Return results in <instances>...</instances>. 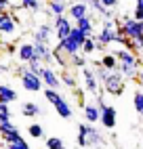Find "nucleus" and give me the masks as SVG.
Wrapping results in <instances>:
<instances>
[{
  "label": "nucleus",
  "instance_id": "nucleus-1",
  "mask_svg": "<svg viewBox=\"0 0 143 149\" xmlns=\"http://www.w3.org/2000/svg\"><path fill=\"white\" fill-rule=\"evenodd\" d=\"M116 29L122 36H126L128 40H141L143 38V21H137L132 17H122V21Z\"/></svg>",
  "mask_w": 143,
  "mask_h": 149
},
{
  "label": "nucleus",
  "instance_id": "nucleus-2",
  "mask_svg": "<svg viewBox=\"0 0 143 149\" xmlns=\"http://www.w3.org/2000/svg\"><path fill=\"white\" fill-rule=\"evenodd\" d=\"M17 74L21 76V84H23L25 91H29V93H40V91L44 88L42 80H40V76L34 74V72H29L27 67H19Z\"/></svg>",
  "mask_w": 143,
  "mask_h": 149
},
{
  "label": "nucleus",
  "instance_id": "nucleus-3",
  "mask_svg": "<svg viewBox=\"0 0 143 149\" xmlns=\"http://www.w3.org/2000/svg\"><path fill=\"white\" fill-rule=\"evenodd\" d=\"M116 23L111 21V19H105L103 21V27H101V32L99 36H95V40H97V48H105L107 44H111L116 40Z\"/></svg>",
  "mask_w": 143,
  "mask_h": 149
},
{
  "label": "nucleus",
  "instance_id": "nucleus-4",
  "mask_svg": "<svg viewBox=\"0 0 143 149\" xmlns=\"http://www.w3.org/2000/svg\"><path fill=\"white\" fill-rule=\"evenodd\" d=\"M124 78H122L120 72H109V76L105 78V82H103V88L109 93V95H122V91H124Z\"/></svg>",
  "mask_w": 143,
  "mask_h": 149
},
{
  "label": "nucleus",
  "instance_id": "nucleus-5",
  "mask_svg": "<svg viewBox=\"0 0 143 149\" xmlns=\"http://www.w3.org/2000/svg\"><path fill=\"white\" fill-rule=\"evenodd\" d=\"M53 29H55L57 40H65V38H69L72 29H74V23H72L69 17H57L53 23Z\"/></svg>",
  "mask_w": 143,
  "mask_h": 149
},
{
  "label": "nucleus",
  "instance_id": "nucleus-6",
  "mask_svg": "<svg viewBox=\"0 0 143 149\" xmlns=\"http://www.w3.org/2000/svg\"><path fill=\"white\" fill-rule=\"evenodd\" d=\"M17 55H19V59H21L23 63H36V61H40V57H38V51H36V44L34 42H23L21 46L17 48Z\"/></svg>",
  "mask_w": 143,
  "mask_h": 149
},
{
  "label": "nucleus",
  "instance_id": "nucleus-7",
  "mask_svg": "<svg viewBox=\"0 0 143 149\" xmlns=\"http://www.w3.org/2000/svg\"><path fill=\"white\" fill-rule=\"evenodd\" d=\"M40 80H42V84L46 88H55V91H59V88L63 86V84H61V78L55 74V69L48 67V65L42 67V72H40Z\"/></svg>",
  "mask_w": 143,
  "mask_h": 149
},
{
  "label": "nucleus",
  "instance_id": "nucleus-8",
  "mask_svg": "<svg viewBox=\"0 0 143 149\" xmlns=\"http://www.w3.org/2000/svg\"><path fill=\"white\" fill-rule=\"evenodd\" d=\"M114 55L118 59V65H126V67H135V69H139V65H141L137 53H130L126 48H120V51H116Z\"/></svg>",
  "mask_w": 143,
  "mask_h": 149
},
{
  "label": "nucleus",
  "instance_id": "nucleus-9",
  "mask_svg": "<svg viewBox=\"0 0 143 149\" xmlns=\"http://www.w3.org/2000/svg\"><path fill=\"white\" fill-rule=\"evenodd\" d=\"M101 111V118H99V122L101 126L105 128V130H111V128H116V107L114 105H105V107H101L99 109Z\"/></svg>",
  "mask_w": 143,
  "mask_h": 149
},
{
  "label": "nucleus",
  "instance_id": "nucleus-10",
  "mask_svg": "<svg viewBox=\"0 0 143 149\" xmlns=\"http://www.w3.org/2000/svg\"><path fill=\"white\" fill-rule=\"evenodd\" d=\"M88 15V2H84V0H76V2H72L67 6V17L72 19V21H78V19H82Z\"/></svg>",
  "mask_w": 143,
  "mask_h": 149
},
{
  "label": "nucleus",
  "instance_id": "nucleus-11",
  "mask_svg": "<svg viewBox=\"0 0 143 149\" xmlns=\"http://www.w3.org/2000/svg\"><path fill=\"white\" fill-rule=\"evenodd\" d=\"M55 36V29L50 23H42V25H38L36 29V34H34V42L36 44H50V38Z\"/></svg>",
  "mask_w": 143,
  "mask_h": 149
},
{
  "label": "nucleus",
  "instance_id": "nucleus-12",
  "mask_svg": "<svg viewBox=\"0 0 143 149\" xmlns=\"http://www.w3.org/2000/svg\"><path fill=\"white\" fill-rule=\"evenodd\" d=\"M17 32V17L11 13H0V34H15Z\"/></svg>",
  "mask_w": 143,
  "mask_h": 149
},
{
  "label": "nucleus",
  "instance_id": "nucleus-13",
  "mask_svg": "<svg viewBox=\"0 0 143 149\" xmlns=\"http://www.w3.org/2000/svg\"><path fill=\"white\" fill-rule=\"evenodd\" d=\"M82 78H84V88H86L88 93H93L95 97L101 95V91H99V80L95 78V72H93V69L84 67V69H82Z\"/></svg>",
  "mask_w": 143,
  "mask_h": 149
},
{
  "label": "nucleus",
  "instance_id": "nucleus-14",
  "mask_svg": "<svg viewBox=\"0 0 143 149\" xmlns=\"http://www.w3.org/2000/svg\"><path fill=\"white\" fill-rule=\"evenodd\" d=\"M55 51L65 53L67 57H74V55H78V53H82V46H80L76 40H72V38H65V40H59V44H57Z\"/></svg>",
  "mask_w": 143,
  "mask_h": 149
},
{
  "label": "nucleus",
  "instance_id": "nucleus-15",
  "mask_svg": "<svg viewBox=\"0 0 143 149\" xmlns=\"http://www.w3.org/2000/svg\"><path fill=\"white\" fill-rule=\"evenodd\" d=\"M67 2L65 0H48V17H63L67 11Z\"/></svg>",
  "mask_w": 143,
  "mask_h": 149
},
{
  "label": "nucleus",
  "instance_id": "nucleus-16",
  "mask_svg": "<svg viewBox=\"0 0 143 149\" xmlns=\"http://www.w3.org/2000/svg\"><path fill=\"white\" fill-rule=\"evenodd\" d=\"M82 113H84L86 124H95V122H99V118H101V111H99L97 103H84Z\"/></svg>",
  "mask_w": 143,
  "mask_h": 149
},
{
  "label": "nucleus",
  "instance_id": "nucleus-17",
  "mask_svg": "<svg viewBox=\"0 0 143 149\" xmlns=\"http://www.w3.org/2000/svg\"><path fill=\"white\" fill-rule=\"evenodd\" d=\"M19 99V95H17V91L15 88H11L8 84H0V103H15Z\"/></svg>",
  "mask_w": 143,
  "mask_h": 149
},
{
  "label": "nucleus",
  "instance_id": "nucleus-18",
  "mask_svg": "<svg viewBox=\"0 0 143 149\" xmlns=\"http://www.w3.org/2000/svg\"><path fill=\"white\" fill-rule=\"evenodd\" d=\"M36 51H38V57H40V63H48V67H50V63L55 61V55L48 48V44H36Z\"/></svg>",
  "mask_w": 143,
  "mask_h": 149
},
{
  "label": "nucleus",
  "instance_id": "nucleus-19",
  "mask_svg": "<svg viewBox=\"0 0 143 149\" xmlns=\"http://www.w3.org/2000/svg\"><path fill=\"white\" fill-rule=\"evenodd\" d=\"M53 107H55V111H57V116H59V118H63V120H69V118H72V105L65 101L63 97H61Z\"/></svg>",
  "mask_w": 143,
  "mask_h": 149
},
{
  "label": "nucleus",
  "instance_id": "nucleus-20",
  "mask_svg": "<svg viewBox=\"0 0 143 149\" xmlns=\"http://www.w3.org/2000/svg\"><path fill=\"white\" fill-rule=\"evenodd\" d=\"M103 143H105V139L101 136V132L88 124V147H99V145H103Z\"/></svg>",
  "mask_w": 143,
  "mask_h": 149
},
{
  "label": "nucleus",
  "instance_id": "nucleus-21",
  "mask_svg": "<svg viewBox=\"0 0 143 149\" xmlns=\"http://www.w3.org/2000/svg\"><path fill=\"white\" fill-rule=\"evenodd\" d=\"M99 63L103 65L107 72H118V59H116V55H103Z\"/></svg>",
  "mask_w": 143,
  "mask_h": 149
},
{
  "label": "nucleus",
  "instance_id": "nucleus-22",
  "mask_svg": "<svg viewBox=\"0 0 143 149\" xmlns=\"http://www.w3.org/2000/svg\"><path fill=\"white\" fill-rule=\"evenodd\" d=\"M21 113H23L25 118H36V116H40V107H38L34 101H27V103L21 105Z\"/></svg>",
  "mask_w": 143,
  "mask_h": 149
},
{
  "label": "nucleus",
  "instance_id": "nucleus-23",
  "mask_svg": "<svg viewBox=\"0 0 143 149\" xmlns=\"http://www.w3.org/2000/svg\"><path fill=\"white\" fill-rule=\"evenodd\" d=\"M74 25H76L78 29H82L86 36H90V32H93V19H90V15H86V17H82V19H78Z\"/></svg>",
  "mask_w": 143,
  "mask_h": 149
},
{
  "label": "nucleus",
  "instance_id": "nucleus-24",
  "mask_svg": "<svg viewBox=\"0 0 143 149\" xmlns=\"http://www.w3.org/2000/svg\"><path fill=\"white\" fill-rule=\"evenodd\" d=\"M78 147H88V124L78 126Z\"/></svg>",
  "mask_w": 143,
  "mask_h": 149
},
{
  "label": "nucleus",
  "instance_id": "nucleus-25",
  "mask_svg": "<svg viewBox=\"0 0 143 149\" xmlns=\"http://www.w3.org/2000/svg\"><path fill=\"white\" fill-rule=\"evenodd\" d=\"M88 6L93 8V11H97L99 15H103L105 19H111V11H109V8H105L103 4H101V0H88Z\"/></svg>",
  "mask_w": 143,
  "mask_h": 149
},
{
  "label": "nucleus",
  "instance_id": "nucleus-26",
  "mask_svg": "<svg viewBox=\"0 0 143 149\" xmlns=\"http://www.w3.org/2000/svg\"><path fill=\"white\" fill-rule=\"evenodd\" d=\"M95 51H97V40H95V36H88L82 44V55H90Z\"/></svg>",
  "mask_w": 143,
  "mask_h": 149
},
{
  "label": "nucleus",
  "instance_id": "nucleus-27",
  "mask_svg": "<svg viewBox=\"0 0 143 149\" xmlns=\"http://www.w3.org/2000/svg\"><path fill=\"white\" fill-rule=\"evenodd\" d=\"M44 147L46 149H65V143H63V139H59V136H48Z\"/></svg>",
  "mask_w": 143,
  "mask_h": 149
},
{
  "label": "nucleus",
  "instance_id": "nucleus-28",
  "mask_svg": "<svg viewBox=\"0 0 143 149\" xmlns=\"http://www.w3.org/2000/svg\"><path fill=\"white\" fill-rule=\"evenodd\" d=\"M27 134L32 136V139H42L44 136V128L40 126V124H29L27 126Z\"/></svg>",
  "mask_w": 143,
  "mask_h": 149
},
{
  "label": "nucleus",
  "instance_id": "nucleus-29",
  "mask_svg": "<svg viewBox=\"0 0 143 149\" xmlns=\"http://www.w3.org/2000/svg\"><path fill=\"white\" fill-rule=\"evenodd\" d=\"M132 105H135L137 113L143 118V91H137L135 95H132Z\"/></svg>",
  "mask_w": 143,
  "mask_h": 149
},
{
  "label": "nucleus",
  "instance_id": "nucleus-30",
  "mask_svg": "<svg viewBox=\"0 0 143 149\" xmlns=\"http://www.w3.org/2000/svg\"><path fill=\"white\" fill-rule=\"evenodd\" d=\"M44 99H46L50 105H55L59 99H61V95H59V91H55V88H44Z\"/></svg>",
  "mask_w": 143,
  "mask_h": 149
},
{
  "label": "nucleus",
  "instance_id": "nucleus-31",
  "mask_svg": "<svg viewBox=\"0 0 143 149\" xmlns=\"http://www.w3.org/2000/svg\"><path fill=\"white\" fill-rule=\"evenodd\" d=\"M69 38H72V40H76V42H78L80 46H82V44H84V40H86L88 36H86V34L82 32V29H78V27L74 25V29H72V34H69Z\"/></svg>",
  "mask_w": 143,
  "mask_h": 149
},
{
  "label": "nucleus",
  "instance_id": "nucleus-32",
  "mask_svg": "<svg viewBox=\"0 0 143 149\" xmlns=\"http://www.w3.org/2000/svg\"><path fill=\"white\" fill-rule=\"evenodd\" d=\"M21 6L25 8V11L38 13L40 11V0H21Z\"/></svg>",
  "mask_w": 143,
  "mask_h": 149
},
{
  "label": "nucleus",
  "instance_id": "nucleus-33",
  "mask_svg": "<svg viewBox=\"0 0 143 149\" xmlns=\"http://www.w3.org/2000/svg\"><path fill=\"white\" fill-rule=\"evenodd\" d=\"M59 78H61V84H65L67 88H76V86H78V82H76V78L72 76V74H65V72H63V74H61Z\"/></svg>",
  "mask_w": 143,
  "mask_h": 149
},
{
  "label": "nucleus",
  "instance_id": "nucleus-34",
  "mask_svg": "<svg viewBox=\"0 0 143 149\" xmlns=\"http://www.w3.org/2000/svg\"><path fill=\"white\" fill-rule=\"evenodd\" d=\"M21 139V132H19V128L17 130H13V132H6V134H2V141H6V145L8 143H15V141H19Z\"/></svg>",
  "mask_w": 143,
  "mask_h": 149
},
{
  "label": "nucleus",
  "instance_id": "nucleus-35",
  "mask_svg": "<svg viewBox=\"0 0 143 149\" xmlns=\"http://www.w3.org/2000/svg\"><path fill=\"white\" fill-rule=\"evenodd\" d=\"M6 149H32V147H29V145H27V141L21 136L19 141H15V143H8V145H6Z\"/></svg>",
  "mask_w": 143,
  "mask_h": 149
},
{
  "label": "nucleus",
  "instance_id": "nucleus-36",
  "mask_svg": "<svg viewBox=\"0 0 143 149\" xmlns=\"http://www.w3.org/2000/svg\"><path fill=\"white\" fill-rule=\"evenodd\" d=\"M69 61L74 63L76 67H80V69H84V65H86V59H84V55H74V57H69Z\"/></svg>",
  "mask_w": 143,
  "mask_h": 149
},
{
  "label": "nucleus",
  "instance_id": "nucleus-37",
  "mask_svg": "<svg viewBox=\"0 0 143 149\" xmlns=\"http://www.w3.org/2000/svg\"><path fill=\"white\" fill-rule=\"evenodd\" d=\"M53 55H55V61L65 69V65H67V55H65V53H61V51H53Z\"/></svg>",
  "mask_w": 143,
  "mask_h": 149
},
{
  "label": "nucleus",
  "instance_id": "nucleus-38",
  "mask_svg": "<svg viewBox=\"0 0 143 149\" xmlns=\"http://www.w3.org/2000/svg\"><path fill=\"white\" fill-rule=\"evenodd\" d=\"M0 120H11V109L6 103H0Z\"/></svg>",
  "mask_w": 143,
  "mask_h": 149
},
{
  "label": "nucleus",
  "instance_id": "nucleus-39",
  "mask_svg": "<svg viewBox=\"0 0 143 149\" xmlns=\"http://www.w3.org/2000/svg\"><path fill=\"white\" fill-rule=\"evenodd\" d=\"M132 19H137V21H143V4H137V6H135Z\"/></svg>",
  "mask_w": 143,
  "mask_h": 149
},
{
  "label": "nucleus",
  "instance_id": "nucleus-40",
  "mask_svg": "<svg viewBox=\"0 0 143 149\" xmlns=\"http://www.w3.org/2000/svg\"><path fill=\"white\" fill-rule=\"evenodd\" d=\"M11 8V0H0V13H6Z\"/></svg>",
  "mask_w": 143,
  "mask_h": 149
},
{
  "label": "nucleus",
  "instance_id": "nucleus-41",
  "mask_svg": "<svg viewBox=\"0 0 143 149\" xmlns=\"http://www.w3.org/2000/svg\"><path fill=\"white\" fill-rule=\"evenodd\" d=\"M101 4H103L105 8H114L118 4V0H101Z\"/></svg>",
  "mask_w": 143,
  "mask_h": 149
},
{
  "label": "nucleus",
  "instance_id": "nucleus-42",
  "mask_svg": "<svg viewBox=\"0 0 143 149\" xmlns=\"http://www.w3.org/2000/svg\"><path fill=\"white\" fill-rule=\"evenodd\" d=\"M137 82L143 86V69H139V74H137Z\"/></svg>",
  "mask_w": 143,
  "mask_h": 149
},
{
  "label": "nucleus",
  "instance_id": "nucleus-43",
  "mask_svg": "<svg viewBox=\"0 0 143 149\" xmlns=\"http://www.w3.org/2000/svg\"><path fill=\"white\" fill-rule=\"evenodd\" d=\"M65 2H67V4H72V2H76V0H65Z\"/></svg>",
  "mask_w": 143,
  "mask_h": 149
},
{
  "label": "nucleus",
  "instance_id": "nucleus-44",
  "mask_svg": "<svg viewBox=\"0 0 143 149\" xmlns=\"http://www.w3.org/2000/svg\"><path fill=\"white\" fill-rule=\"evenodd\" d=\"M137 4H143V0H137Z\"/></svg>",
  "mask_w": 143,
  "mask_h": 149
},
{
  "label": "nucleus",
  "instance_id": "nucleus-45",
  "mask_svg": "<svg viewBox=\"0 0 143 149\" xmlns=\"http://www.w3.org/2000/svg\"><path fill=\"white\" fill-rule=\"evenodd\" d=\"M0 141H2V132H0Z\"/></svg>",
  "mask_w": 143,
  "mask_h": 149
},
{
  "label": "nucleus",
  "instance_id": "nucleus-46",
  "mask_svg": "<svg viewBox=\"0 0 143 149\" xmlns=\"http://www.w3.org/2000/svg\"><path fill=\"white\" fill-rule=\"evenodd\" d=\"M84 2H88V0H84Z\"/></svg>",
  "mask_w": 143,
  "mask_h": 149
}]
</instances>
